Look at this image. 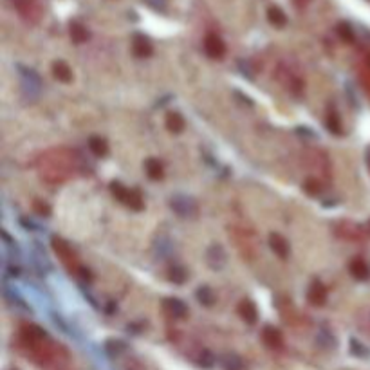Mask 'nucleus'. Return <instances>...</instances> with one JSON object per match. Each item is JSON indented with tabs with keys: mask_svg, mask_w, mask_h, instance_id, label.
I'll list each match as a JSON object with an SVG mask.
<instances>
[{
	"mask_svg": "<svg viewBox=\"0 0 370 370\" xmlns=\"http://www.w3.org/2000/svg\"><path fill=\"white\" fill-rule=\"evenodd\" d=\"M349 269H350V275L354 276L356 280H367L370 276L369 265L365 264V260H361V258H354V260L350 262Z\"/></svg>",
	"mask_w": 370,
	"mask_h": 370,
	"instance_id": "nucleus-12",
	"label": "nucleus"
},
{
	"mask_svg": "<svg viewBox=\"0 0 370 370\" xmlns=\"http://www.w3.org/2000/svg\"><path fill=\"white\" fill-rule=\"evenodd\" d=\"M239 314L240 318L246 321V323H249V325H253V323H256V320H258V310H256V305L253 304L251 300H242L239 304Z\"/></svg>",
	"mask_w": 370,
	"mask_h": 370,
	"instance_id": "nucleus-10",
	"label": "nucleus"
},
{
	"mask_svg": "<svg viewBox=\"0 0 370 370\" xmlns=\"http://www.w3.org/2000/svg\"><path fill=\"white\" fill-rule=\"evenodd\" d=\"M145 172H146V175L154 181L163 179V165L159 163V159H154V157L146 159L145 161Z\"/></svg>",
	"mask_w": 370,
	"mask_h": 370,
	"instance_id": "nucleus-16",
	"label": "nucleus"
},
{
	"mask_svg": "<svg viewBox=\"0 0 370 370\" xmlns=\"http://www.w3.org/2000/svg\"><path fill=\"white\" fill-rule=\"evenodd\" d=\"M269 246L276 256H280V258H287V256H289V242H287L280 233H271Z\"/></svg>",
	"mask_w": 370,
	"mask_h": 370,
	"instance_id": "nucleus-8",
	"label": "nucleus"
},
{
	"mask_svg": "<svg viewBox=\"0 0 370 370\" xmlns=\"http://www.w3.org/2000/svg\"><path fill=\"white\" fill-rule=\"evenodd\" d=\"M204 51L206 55L210 56V58H222L226 53V45L224 42L220 40L219 36L213 35V33H210V35L204 38Z\"/></svg>",
	"mask_w": 370,
	"mask_h": 370,
	"instance_id": "nucleus-5",
	"label": "nucleus"
},
{
	"mask_svg": "<svg viewBox=\"0 0 370 370\" xmlns=\"http://www.w3.org/2000/svg\"><path fill=\"white\" fill-rule=\"evenodd\" d=\"M163 309H165V312L170 318H177V320H183V318H186V314H188V307H186V304L183 300H179V298H166L165 302H163Z\"/></svg>",
	"mask_w": 370,
	"mask_h": 370,
	"instance_id": "nucleus-4",
	"label": "nucleus"
},
{
	"mask_svg": "<svg viewBox=\"0 0 370 370\" xmlns=\"http://www.w3.org/2000/svg\"><path fill=\"white\" fill-rule=\"evenodd\" d=\"M69 33H70L72 42H76V44H83V42L89 40V31H87L80 22H70Z\"/></svg>",
	"mask_w": 370,
	"mask_h": 370,
	"instance_id": "nucleus-15",
	"label": "nucleus"
},
{
	"mask_svg": "<svg viewBox=\"0 0 370 370\" xmlns=\"http://www.w3.org/2000/svg\"><path fill=\"white\" fill-rule=\"evenodd\" d=\"M307 300L310 302V305H316V307H320V305H325V302H327V289L320 284V282H314V284L309 287V291H307Z\"/></svg>",
	"mask_w": 370,
	"mask_h": 370,
	"instance_id": "nucleus-11",
	"label": "nucleus"
},
{
	"mask_svg": "<svg viewBox=\"0 0 370 370\" xmlns=\"http://www.w3.org/2000/svg\"><path fill=\"white\" fill-rule=\"evenodd\" d=\"M267 20L275 25V27H284V25L287 24V16H285V13L280 7L273 5V7L267 9Z\"/></svg>",
	"mask_w": 370,
	"mask_h": 370,
	"instance_id": "nucleus-19",
	"label": "nucleus"
},
{
	"mask_svg": "<svg viewBox=\"0 0 370 370\" xmlns=\"http://www.w3.org/2000/svg\"><path fill=\"white\" fill-rule=\"evenodd\" d=\"M222 367H224V370H242L244 363L237 354H226L222 358Z\"/></svg>",
	"mask_w": 370,
	"mask_h": 370,
	"instance_id": "nucleus-20",
	"label": "nucleus"
},
{
	"mask_svg": "<svg viewBox=\"0 0 370 370\" xmlns=\"http://www.w3.org/2000/svg\"><path fill=\"white\" fill-rule=\"evenodd\" d=\"M146 4L155 11H165L166 9V0H146Z\"/></svg>",
	"mask_w": 370,
	"mask_h": 370,
	"instance_id": "nucleus-31",
	"label": "nucleus"
},
{
	"mask_svg": "<svg viewBox=\"0 0 370 370\" xmlns=\"http://www.w3.org/2000/svg\"><path fill=\"white\" fill-rule=\"evenodd\" d=\"M170 208L181 217V219H193L199 213V206L191 197L188 195H175L170 200Z\"/></svg>",
	"mask_w": 370,
	"mask_h": 370,
	"instance_id": "nucleus-1",
	"label": "nucleus"
},
{
	"mask_svg": "<svg viewBox=\"0 0 370 370\" xmlns=\"http://www.w3.org/2000/svg\"><path fill=\"white\" fill-rule=\"evenodd\" d=\"M316 341L323 347H334V338H332L327 330H321L320 334H318V338H316Z\"/></svg>",
	"mask_w": 370,
	"mask_h": 370,
	"instance_id": "nucleus-30",
	"label": "nucleus"
},
{
	"mask_svg": "<svg viewBox=\"0 0 370 370\" xmlns=\"http://www.w3.org/2000/svg\"><path fill=\"white\" fill-rule=\"evenodd\" d=\"M199 365L204 367V369H211L215 365V356L211 354L210 350H202L199 356Z\"/></svg>",
	"mask_w": 370,
	"mask_h": 370,
	"instance_id": "nucleus-26",
	"label": "nucleus"
},
{
	"mask_svg": "<svg viewBox=\"0 0 370 370\" xmlns=\"http://www.w3.org/2000/svg\"><path fill=\"white\" fill-rule=\"evenodd\" d=\"M262 340H264V343L269 347V349H280V347L284 345L282 332L271 325L264 327V330H262Z\"/></svg>",
	"mask_w": 370,
	"mask_h": 370,
	"instance_id": "nucleus-9",
	"label": "nucleus"
},
{
	"mask_svg": "<svg viewBox=\"0 0 370 370\" xmlns=\"http://www.w3.org/2000/svg\"><path fill=\"white\" fill-rule=\"evenodd\" d=\"M195 296H197V300H199V304L206 305V307H211V305L215 304V293H213L211 287H208V285H200L199 289H197Z\"/></svg>",
	"mask_w": 370,
	"mask_h": 370,
	"instance_id": "nucleus-18",
	"label": "nucleus"
},
{
	"mask_svg": "<svg viewBox=\"0 0 370 370\" xmlns=\"http://www.w3.org/2000/svg\"><path fill=\"white\" fill-rule=\"evenodd\" d=\"M327 128H329L332 134H341V121L336 110H329V116H327Z\"/></svg>",
	"mask_w": 370,
	"mask_h": 370,
	"instance_id": "nucleus-23",
	"label": "nucleus"
},
{
	"mask_svg": "<svg viewBox=\"0 0 370 370\" xmlns=\"http://www.w3.org/2000/svg\"><path fill=\"white\" fill-rule=\"evenodd\" d=\"M165 123H166V128H168L170 132H174V134H179V132H183V130H185V126H186L185 118H183L179 112H168V114H166Z\"/></svg>",
	"mask_w": 370,
	"mask_h": 370,
	"instance_id": "nucleus-13",
	"label": "nucleus"
},
{
	"mask_svg": "<svg viewBox=\"0 0 370 370\" xmlns=\"http://www.w3.org/2000/svg\"><path fill=\"white\" fill-rule=\"evenodd\" d=\"M132 51H134V55L137 56V58H146V56L152 55V44L150 40L146 38L145 35H141V33H135L134 38H132Z\"/></svg>",
	"mask_w": 370,
	"mask_h": 370,
	"instance_id": "nucleus-7",
	"label": "nucleus"
},
{
	"mask_svg": "<svg viewBox=\"0 0 370 370\" xmlns=\"http://www.w3.org/2000/svg\"><path fill=\"white\" fill-rule=\"evenodd\" d=\"M125 204L130 206L132 210H143V197H141V193L137 190H130Z\"/></svg>",
	"mask_w": 370,
	"mask_h": 370,
	"instance_id": "nucleus-24",
	"label": "nucleus"
},
{
	"mask_svg": "<svg viewBox=\"0 0 370 370\" xmlns=\"http://www.w3.org/2000/svg\"><path fill=\"white\" fill-rule=\"evenodd\" d=\"M367 165L370 166V148H369V150H367Z\"/></svg>",
	"mask_w": 370,
	"mask_h": 370,
	"instance_id": "nucleus-32",
	"label": "nucleus"
},
{
	"mask_svg": "<svg viewBox=\"0 0 370 370\" xmlns=\"http://www.w3.org/2000/svg\"><path fill=\"white\" fill-rule=\"evenodd\" d=\"M53 249L56 251V255L60 256L62 260H63V264L69 265L70 269H72V265L76 267V256L67 242H63L62 239H56L55 237V239H53Z\"/></svg>",
	"mask_w": 370,
	"mask_h": 370,
	"instance_id": "nucleus-6",
	"label": "nucleus"
},
{
	"mask_svg": "<svg viewBox=\"0 0 370 370\" xmlns=\"http://www.w3.org/2000/svg\"><path fill=\"white\" fill-rule=\"evenodd\" d=\"M18 69H20L22 89H24L29 96H36L38 92H40V87H42L40 76L36 74L33 69H25V67H18Z\"/></svg>",
	"mask_w": 370,
	"mask_h": 370,
	"instance_id": "nucleus-2",
	"label": "nucleus"
},
{
	"mask_svg": "<svg viewBox=\"0 0 370 370\" xmlns=\"http://www.w3.org/2000/svg\"><path fill=\"white\" fill-rule=\"evenodd\" d=\"M53 74H55L56 80L62 81V83L72 81V70H70V67L67 65L65 62H55V65H53Z\"/></svg>",
	"mask_w": 370,
	"mask_h": 370,
	"instance_id": "nucleus-14",
	"label": "nucleus"
},
{
	"mask_svg": "<svg viewBox=\"0 0 370 370\" xmlns=\"http://www.w3.org/2000/svg\"><path fill=\"white\" fill-rule=\"evenodd\" d=\"M89 150L96 155V157H103V155L109 154V145H107L105 139L101 137H90L89 139Z\"/></svg>",
	"mask_w": 370,
	"mask_h": 370,
	"instance_id": "nucleus-17",
	"label": "nucleus"
},
{
	"mask_svg": "<svg viewBox=\"0 0 370 370\" xmlns=\"http://www.w3.org/2000/svg\"><path fill=\"white\" fill-rule=\"evenodd\" d=\"M206 262H208V265H210L211 269H222L226 265V262H228V255H226L224 247L219 244L210 246L208 251H206Z\"/></svg>",
	"mask_w": 370,
	"mask_h": 370,
	"instance_id": "nucleus-3",
	"label": "nucleus"
},
{
	"mask_svg": "<svg viewBox=\"0 0 370 370\" xmlns=\"http://www.w3.org/2000/svg\"><path fill=\"white\" fill-rule=\"evenodd\" d=\"M125 349V345L121 343V341H114V340H109L105 343V350L109 352L110 356H116V354H120L121 350Z\"/></svg>",
	"mask_w": 370,
	"mask_h": 370,
	"instance_id": "nucleus-27",
	"label": "nucleus"
},
{
	"mask_svg": "<svg viewBox=\"0 0 370 370\" xmlns=\"http://www.w3.org/2000/svg\"><path fill=\"white\" fill-rule=\"evenodd\" d=\"M350 350H352V354L360 356V358H367V356L370 354L369 350L361 345L360 341H356V340H350Z\"/></svg>",
	"mask_w": 370,
	"mask_h": 370,
	"instance_id": "nucleus-29",
	"label": "nucleus"
},
{
	"mask_svg": "<svg viewBox=\"0 0 370 370\" xmlns=\"http://www.w3.org/2000/svg\"><path fill=\"white\" fill-rule=\"evenodd\" d=\"M336 31H338V35L341 36V40H345V42H354V31H352L350 24H347V22H341V24H338Z\"/></svg>",
	"mask_w": 370,
	"mask_h": 370,
	"instance_id": "nucleus-25",
	"label": "nucleus"
},
{
	"mask_svg": "<svg viewBox=\"0 0 370 370\" xmlns=\"http://www.w3.org/2000/svg\"><path fill=\"white\" fill-rule=\"evenodd\" d=\"M168 278H170V282H174V284H185L186 278H188V271H186L183 265H174V267H170Z\"/></svg>",
	"mask_w": 370,
	"mask_h": 370,
	"instance_id": "nucleus-21",
	"label": "nucleus"
},
{
	"mask_svg": "<svg viewBox=\"0 0 370 370\" xmlns=\"http://www.w3.org/2000/svg\"><path fill=\"white\" fill-rule=\"evenodd\" d=\"M110 191H112V195H114L118 200H121L123 204L126 202V199H128V193H130V190H128L126 186H123L121 183H116V181L110 185Z\"/></svg>",
	"mask_w": 370,
	"mask_h": 370,
	"instance_id": "nucleus-22",
	"label": "nucleus"
},
{
	"mask_svg": "<svg viewBox=\"0 0 370 370\" xmlns=\"http://www.w3.org/2000/svg\"><path fill=\"white\" fill-rule=\"evenodd\" d=\"M304 188H305V191H307V193H310V195H318V193L321 191V185L316 179H307V181H305Z\"/></svg>",
	"mask_w": 370,
	"mask_h": 370,
	"instance_id": "nucleus-28",
	"label": "nucleus"
}]
</instances>
